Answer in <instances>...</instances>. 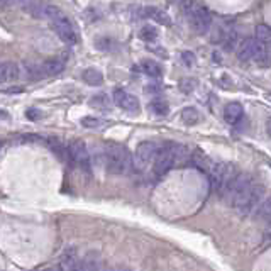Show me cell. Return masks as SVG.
<instances>
[{
  "label": "cell",
  "mask_w": 271,
  "mask_h": 271,
  "mask_svg": "<svg viewBox=\"0 0 271 271\" xmlns=\"http://www.w3.org/2000/svg\"><path fill=\"white\" fill-rule=\"evenodd\" d=\"M68 154H70V159L73 161V164H76L80 169H83L85 173H90L92 169V158L88 153V148L83 141L80 139H73L66 148Z\"/></svg>",
  "instance_id": "cell-6"
},
{
  "label": "cell",
  "mask_w": 271,
  "mask_h": 271,
  "mask_svg": "<svg viewBox=\"0 0 271 271\" xmlns=\"http://www.w3.org/2000/svg\"><path fill=\"white\" fill-rule=\"evenodd\" d=\"M105 166L114 175H125L132 168V154L120 144H105L102 151Z\"/></svg>",
  "instance_id": "cell-3"
},
{
  "label": "cell",
  "mask_w": 271,
  "mask_h": 271,
  "mask_svg": "<svg viewBox=\"0 0 271 271\" xmlns=\"http://www.w3.org/2000/svg\"><path fill=\"white\" fill-rule=\"evenodd\" d=\"M149 107H151L153 112L158 114V115H166L169 112L168 104H166V102H163V100H153L151 104H149Z\"/></svg>",
  "instance_id": "cell-21"
},
{
  "label": "cell",
  "mask_w": 271,
  "mask_h": 271,
  "mask_svg": "<svg viewBox=\"0 0 271 271\" xmlns=\"http://www.w3.org/2000/svg\"><path fill=\"white\" fill-rule=\"evenodd\" d=\"M51 24H53L55 32L58 34V37H60L63 42H66V44H70V46L78 44L80 36H78V32H76L75 26L71 24V21L66 16L61 14V16H58L55 21H51Z\"/></svg>",
  "instance_id": "cell-7"
},
{
  "label": "cell",
  "mask_w": 271,
  "mask_h": 271,
  "mask_svg": "<svg viewBox=\"0 0 271 271\" xmlns=\"http://www.w3.org/2000/svg\"><path fill=\"white\" fill-rule=\"evenodd\" d=\"M81 78L86 85H92V86H99L104 83V75L102 71H99L97 68H86V70L81 73Z\"/></svg>",
  "instance_id": "cell-14"
},
{
  "label": "cell",
  "mask_w": 271,
  "mask_h": 271,
  "mask_svg": "<svg viewBox=\"0 0 271 271\" xmlns=\"http://www.w3.org/2000/svg\"><path fill=\"white\" fill-rule=\"evenodd\" d=\"M188 16H190V26L197 34L209 32V29L212 26V14L205 6L193 2V6L190 9V12H188Z\"/></svg>",
  "instance_id": "cell-5"
},
{
  "label": "cell",
  "mask_w": 271,
  "mask_h": 271,
  "mask_svg": "<svg viewBox=\"0 0 271 271\" xmlns=\"http://www.w3.org/2000/svg\"><path fill=\"white\" fill-rule=\"evenodd\" d=\"M114 100H115V104L124 110V112H127V114H138L139 112V100L136 99L134 95L127 94V92L117 88L114 94Z\"/></svg>",
  "instance_id": "cell-9"
},
{
  "label": "cell",
  "mask_w": 271,
  "mask_h": 271,
  "mask_svg": "<svg viewBox=\"0 0 271 271\" xmlns=\"http://www.w3.org/2000/svg\"><path fill=\"white\" fill-rule=\"evenodd\" d=\"M182 61L185 63V66L192 68V66H195L197 58H195V55H193V53H190V51H183V53H182Z\"/></svg>",
  "instance_id": "cell-23"
},
{
  "label": "cell",
  "mask_w": 271,
  "mask_h": 271,
  "mask_svg": "<svg viewBox=\"0 0 271 271\" xmlns=\"http://www.w3.org/2000/svg\"><path fill=\"white\" fill-rule=\"evenodd\" d=\"M109 271H120V269H109Z\"/></svg>",
  "instance_id": "cell-27"
},
{
  "label": "cell",
  "mask_w": 271,
  "mask_h": 271,
  "mask_svg": "<svg viewBox=\"0 0 271 271\" xmlns=\"http://www.w3.org/2000/svg\"><path fill=\"white\" fill-rule=\"evenodd\" d=\"M254 61L258 63L259 66L266 68L269 65V50L268 44H263V42H258V51H256Z\"/></svg>",
  "instance_id": "cell-16"
},
{
  "label": "cell",
  "mask_w": 271,
  "mask_h": 271,
  "mask_svg": "<svg viewBox=\"0 0 271 271\" xmlns=\"http://www.w3.org/2000/svg\"><path fill=\"white\" fill-rule=\"evenodd\" d=\"M258 42H263V44H268L271 41V29L268 24H258L256 26V37H254Z\"/></svg>",
  "instance_id": "cell-18"
},
{
  "label": "cell",
  "mask_w": 271,
  "mask_h": 271,
  "mask_svg": "<svg viewBox=\"0 0 271 271\" xmlns=\"http://www.w3.org/2000/svg\"><path fill=\"white\" fill-rule=\"evenodd\" d=\"M256 51H258V41L254 37H246L237 46V58L241 61H251L254 60Z\"/></svg>",
  "instance_id": "cell-10"
},
{
  "label": "cell",
  "mask_w": 271,
  "mask_h": 271,
  "mask_svg": "<svg viewBox=\"0 0 271 271\" xmlns=\"http://www.w3.org/2000/svg\"><path fill=\"white\" fill-rule=\"evenodd\" d=\"M146 16H148V17L156 19L158 22L166 24V26H169V24H171V21H169V17H168L166 14H164L163 11H159V9H154V7H149V9H146Z\"/></svg>",
  "instance_id": "cell-20"
},
{
  "label": "cell",
  "mask_w": 271,
  "mask_h": 271,
  "mask_svg": "<svg viewBox=\"0 0 271 271\" xmlns=\"http://www.w3.org/2000/svg\"><path fill=\"white\" fill-rule=\"evenodd\" d=\"M263 193V187L254 178L244 175V173H237L234 180L231 182V185L227 187L224 198L237 212H241L243 215H248L259 207Z\"/></svg>",
  "instance_id": "cell-1"
},
{
  "label": "cell",
  "mask_w": 271,
  "mask_h": 271,
  "mask_svg": "<svg viewBox=\"0 0 271 271\" xmlns=\"http://www.w3.org/2000/svg\"><path fill=\"white\" fill-rule=\"evenodd\" d=\"M188 159V151L185 146H180L176 143H164L163 146H159L156 159L153 163V169L156 176L166 175L171 168H175L176 164Z\"/></svg>",
  "instance_id": "cell-2"
},
{
  "label": "cell",
  "mask_w": 271,
  "mask_h": 271,
  "mask_svg": "<svg viewBox=\"0 0 271 271\" xmlns=\"http://www.w3.org/2000/svg\"><path fill=\"white\" fill-rule=\"evenodd\" d=\"M65 65H66V60L65 58H50L46 60L44 63L41 65V71L48 76H55V75H60L63 70H65Z\"/></svg>",
  "instance_id": "cell-12"
},
{
  "label": "cell",
  "mask_w": 271,
  "mask_h": 271,
  "mask_svg": "<svg viewBox=\"0 0 271 271\" xmlns=\"http://www.w3.org/2000/svg\"><path fill=\"white\" fill-rule=\"evenodd\" d=\"M26 115H27V117L31 119V120H36L37 117H39V112H37L36 109H31V110H27Z\"/></svg>",
  "instance_id": "cell-26"
},
{
  "label": "cell",
  "mask_w": 271,
  "mask_h": 271,
  "mask_svg": "<svg viewBox=\"0 0 271 271\" xmlns=\"http://www.w3.org/2000/svg\"><path fill=\"white\" fill-rule=\"evenodd\" d=\"M258 214L261 215V219L269 220L271 212H269V200H268V198H264V200L259 203V207H258Z\"/></svg>",
  "instance_id": "cell-22"
},
{
  "label": "cell",
  "mask_w": 271,
  "mask_h": 271,
  "mask_svg": "<svg viewBox=\"0 0 271 271\" xmlns=\"http://www.w3.org/2000/svg\"><path fill=\"white\" fill-rule=\"evenodd\" d=\"M141 70H143L148 76H151V78H161V76H163V68L159 66L156 61L144 60V61L141 63Z\"/></svg>",
  "instance_id": "cell-15"
},
{
  "label": "cell",
  "mask_w": 271,
  "mask_h": 271,
  "mask_svg": "<svg viewBox=\"0 0 271 271\" xmlns=\"http://www.w3.org/2000/svg\"><path fill=\"white\" fill-rule=\"evenodd\" d=\"M21 7L31 16L37 19H46V21H55L58 16H61V11L51 4L42 2H21Z\"/></svg>",
  "instance_id": "cell-8"
},
{
  "label": "cell",
  "mask_w": 271,
  "mask_h": 271,
  "mask_svg": "<svg viewBox=\"0 0 271 271\" xmlns=\"http://www.w3.org/2000/svg\"><path fill=\"white\" fill-rule=\"evenodd\" d=\"M243 115H244V109H243V105L237 104V102H232V104H229L224 109V119L227 124H237L243 119Z\"/></svg>",
  "instance_id": "cell-13"
},
{
  "label": "cell",
  "mask_w": 271,
  "mask_h": 271,
  "mask_svg": "<svg viewBox=\"0 0 271 271\" xmlns=\"http://www.w3.org/2000/svg\"><path fill=\"white\" fill-rule=\"evenodd\" d=\"M81 125H85V127H100L102 125V120L100 119H95V117H83L81 119Z\"/></svg>",
  "instance_id": "cell-24"
},
{
  "label": "cell",
  "mask_w": 271,
  "mask_h": 271,
  "mask_svg": "<svg viewBox=\"0 0 271 271\" xmlns=\"http://www.w3.org/2000/svg\"><path fill=\"white\" fill-rule=\"evenodd\" d=\"M195 85L197 83H195V80H193V78H183L182 83H180V88L185 92V94H190V92L195 88Z\"/></svg>",
  "instance_id": "cell-25"
},
{
  "label": "cell",
  "mask_w": 271,
  "mask_h": 271,
  "mask_svg": "<svg viewBox=\"0 0 271 271\" xmlns=\"http://www.w3.org/2000/svg\"><path fill=\"white\" fill-rule=\"evenodd\" d=\"M182 119L185 120V124L193 125V124H197L198 120H200V114H198V110L195 107H187V109H183Z\"/></svg>",
  "instance_id": "cell-19"
},
{
  "label": "cell",
  "mask_w": 271,
  "mask_h": 271,
  "mask_svg": "<svg viewBox=\"0 0 271 271\" xmlns=\"http://www.w3.org/2000/svg\"><path fill=\"white\" fill-rule=\"evenodd\" d=\"M159 144L154 141H144L136 149V154L132 158V166L138 169V171H144L149 166H153L154 159H156Z\"/></svg>",
  "instance_id": "cell-4"
},
{
  "label": "cell",
  "mask_w": 271,
  "mask_h": 271,
  "mask_svg": "<svg viewBox=\"0 0 271 271\" xmlns=\"http://www.w3.org/2000/svg\"><path fill=\"white\" fill-rule=\"evenodd\" d=\"M21 75L19 65L14 61H2L0 63V83H11L16 81Z\"/></svg>",
  "instance_id": "cell-11"
},
{
  "label": "cell",
  "mask_w": 271,
  "mask_h": 271,
  "mask_svg": "<svg viewBox=\"0 0 271 271\" xmlns=\"http://www.w3.org/2000/svg\"><path fill=\"white\" fill-rule=\"evenodd\" d=\"M158 27L156 26H151V24H148V26H143L139 29V37H141L143 41L146 42H153L158 39Z\"/></svg>",
  "instance_id": "cell-17"
}]
</instances>
